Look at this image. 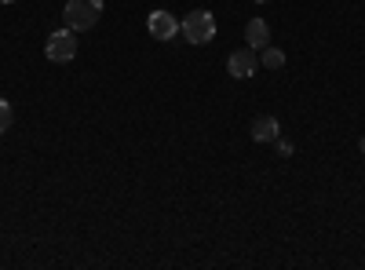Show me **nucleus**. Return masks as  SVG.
I'll list each match as a JSON object with an SVG mask.
<instances>
[{"instance_id":"obj_1","label":"nucleus","mask_w":365,"mask_h":270,"mask_svg":"<svg viewBox=\"0 0 365 270\" xmlns=\"http://www.w3.org/2000/svg\"><path fill=\"white\" fill-rule=\"evenodd\" d=\"M99 15H103V0H66V11H63V19L73 33L91 29L99 22Z\"/></svg>"},{"instance_id":"obj_2","label":"nucleus","mask_w":365,"mask_h":270,"mask_svg":"<svg viewBox=\"0 0 365 270\" xmlns=\"http://www.w3.org/2000/svg\"><path fill=\"white\" fill-rule=\"evenodd\" d=\"M179 33L187 44H208L212 37H216V19H212V11H190L187 19H182Z\"/></svg>"},{"instance_id":"obj_3","label":"nucleus","mask_w":365,"mask_h":270,"mask_svg":"<svg viewBox=\"0 0 365 270\" xmlns=\"http://www.w3.org/2000/svg\"><path fill=\"white\" fill-rule=\"evenodd\" d=\"M44 55L51 58V63H70V58L77 55V33L66 26V29H55V33L48 37L44 44Z\"/></svg>"},{"instance_id":"obj_4","label":"nucleus","mask_w":365,"mask_h":270,"mask_svg":"<svg viewBox=\"0 0 365 270\" xmlns=\"http://www.w3.org/2000/svg\"><path fill=\"white\" fill-rule=\"evenodd\" d=\"M146 29H150V37H154V41H175L179 37V19L172 11H150Z\"/></svg>"},{"instance_id":"obj_5","label":"nucleus","mask_w":365,"mask_h":270,"mask_svg":"<svg viewBox=\"0 0 365 270\" xmlns=\"http://www.w3.org/2000/svg\"><path fill=\"white\" fill-rule=\"evenodd\" d=\"M256 66H259V58H256L252 48H237V51H230V58H227V73L237 77V81H249V77L256 73Z\"/></svg>"},{"instance_id":"obj_6","label":"nucleus","mask_w":365,"mask_h":270,"mask_svg":"<svg viewBox=\"0 0 365 270\" xmlns=\"http://www.w3.org/2000/svg\"><path fill=\"white\" fill-rule=\"evenodd\" d=\"M249 132H252L256 142H274V139L282 135V125H278V117H274V113H263V117H256V121H252Z\"/></svg>"},{"instance_id":"obj_7","label":"nucleus","mask_w":365,"mask_h":270,"mask_svg":"<svg viewBox=\"0 0 365 270\" xmlns=\"http://www.w3.org/2000/svg\"><path fill=\"white\" fill-rule=\"evenodd\" d=\"M245 41H249L252 51H263V48L270 44V26H267L263 19H252V22L245 26Z\"/></svg>"},{"instance_id":"obj_8","label":"nucleus","mask_w":365,"mask_h":270,"mask_svg":"<svg viewBox=\"0 0 365 270\" xmlns=\"http://www.w3.org/2000/svg\"><path fill=\"white\" fill-rule=\"evenodd\" d=\"M259 63L267 66V70H285V51L282 48H263V55H259Z\"/></svg>"},{"instance_id":"obj_9","label":"nucleus","mask_w":365,"mask_h":270,"mask_svg":"<svg viewBox=\"0 0 365 270\" xmlns=\"http://www.w3.org/2000/svg\"><path fill=\"white\" fill-rule=\"evenodd\" d=\"M11 121H15V113H11V103H8V99H0V135H4V132L11 128Z\"/></svg>"},{"instance_id":"obj_10","label":"nucleus","mask_w":365,"mask_h":270,"mask_svg":"<svg viewBox=\"0 0 365 270\" xmlns=\"http://www.w3.org/2000/svg\"><path fill=\"white\" fill-rule=\"evenodd\" d=\"M274 142H278V154H282V157H292V142H289V139H282V135H278Z\"/></svg>"},{"instance_id":"obj_11","label":"nucleus","mask_w":365,"mask_h":270,"mask_svg":"<svg viewBox=\"0 0 365 270\" xmlns=\"http://www.w3.org/2000/svg\"><path fill=\"white\" fill-rule=\"evenodd\" d=\"M0 4H15V0H0Z\"/></svg>"},{"instance_id":"obj_12","label":"nucleus","mask_w":365,"mask_h":270,"mask_svg":"<svg viewBox=\"0 0 365 270\" xmlns=\"http://www.w3.org/2000/svg\"><path fill=\"white\" fill-rule=\"evenodd\" d=\"M361 154H365V139H361Z\"/></svg>"},{"instance_id":"obj_13","label":"nucleus","mask_w":365,"mask_h":270,"mask_svg":"<svg viewBox=\"0 0 365 270\" xmlns=\"http://www.w3.org/2000/svg\"><path fill=\"white\" fill-rule=\"evenodd\" d=\"M256 4H267V0H256Z\"/></svg>"}]
</instances>
